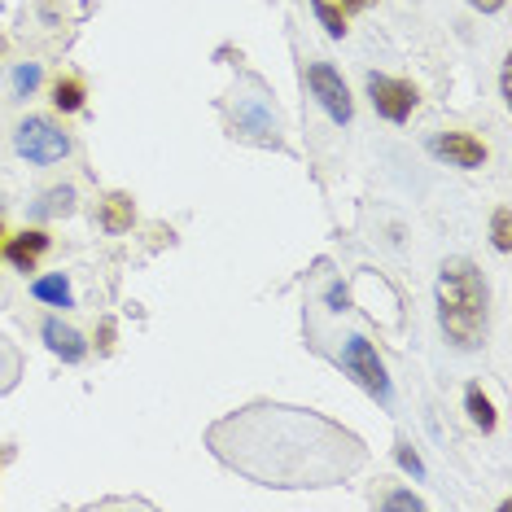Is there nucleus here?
I'll use <instances>...</instances> for the list:
<instances>
[{
  "mask_svg": "<svg viewBox=\"0 0 512 512\" xmlns=\"http://www.w3.org/2000/svg\"><path fill=\"white\" fill-rule=\"evenodd\" d=\"M36 84H40V66H36V62H31V66H18V71H14V88H18V97L36 92Z\"/></svg>",
  "mask_w": 512,
  "mask_h": 512,
  "instance_id": "obj_16",
  "label": "nucleus"
},
{
  "mask_svg": "<svg viewBox=\"0 0 512 512\" xmlns=\"http://www.w3.org/2000/svg\"><path fill=\"white\" fill-rule=\"evenodd\" d=\"M84 97H88V92H84V79H79V75H66V79H57V84H53V106L62 114H75L79 106H84Z\"/></svg>",
  "mask_w": 512,
  "mask_h": 512,
  "instance_id": "obj_12",
  "label": "nucleus"
},
{
  "mask_svg": "<svg viewBox=\"0 0 512 512\" xmlns=\"http://www.w3.org/2000/svg\"><path fill=\"white\" fill-rule=\"evenodd\" d=\"M368 97L377 106L381 119L390 123H407V114L416 110V88L407 79H390V75H368Z\"/></svg>",
  "mask_w": 512,
  "mask_h": 512,
  "instance_id": "obj_5",
  "label": "nucleus"
},
{
  "mask_svg": "<svg viewBox=\"0 0 512 512\" xmlns=\"http://www.w3.org/2000/svg\"><path fill=\"white\" fill-rule=\"evenodd\" d=\"M44 342H49V351H53V355H62L66 364H79V359L88 355L84 337H79L71 324H62V320H44Z\"/></svg>",
  "mask_w": 512,
  "mask_h": 512,
  "instance_id": "obj_10",
  "label": "nucleus"
},
{
  "mask_svg": "<svg viewBox=\"0 0 512 512\" xmlns=\"http://www.w3.org/2000/svg\"><path fill=\"white\" fill-rule=\"evenodd\" d=\"M237 132L263 145L276 141V114L267 110L263 97H237Z\"/></svg>",
  "mask_w": 512,
  "mask_h": 512,
  "instance_id": "obj_8",
  "label": "nucleus"
},
{
  "mask_svg": "<svg viewBox=\"0 0 512 512\" xmlns=\"http://www.w3.org/2000/svg\"><path fill=\"white\" fill-rule=\"evenodd\" d=\"M464 399H469V416H473L477 429H495V407H491V399H486L482 390L469 386V394H464Z\"/></svg>",
  "mask_w": 512,
  "mask_h": 512,
  "instance_id": "obj_14",
  "label": "nucleus"
},
{
  "mask_svg": "<svg viewBox=\"0 0 512 512\" xmlns=\"http://www.w3.org/2000/svg\"><path fill=\"white\" fill-rule=\"evenodd\" d=\"M386 508H425V504H421V499H416V495L399 491V495H390V499H386Z\"/></svg>",
  "mask_w": 512,
  "mask_h": 512,
  "instance_id": "obj_18",
  "label": "nucleus"
},
{
  "mask_svg": "<svg viewBox=\"0 0 512 512\" xmlns=\"http://www.w3.org/2000/svg\"><path fill=\"white\" fill-rule=\"evenodd\" d=\"M311 5H316V14H320L329 36H346V9L342 5H333V0H311Z\"/></svg>",
  "mask_w": 512,
  "mask_h": 512,
  "instance_id": "obj_15",
  "label": "nucleus"
},
{
  "mask_svg": "<svg viewBox=\"0 0 512 512\" xmlns=\"http://www.w3.org/2000/svg\"><path fill=\"white\" fill-rule=\"evenodd\" d=\"M106 232H123V228H132V197L127 193H114V197H106Z\"/></svg>",
  "mask_w": 512,
  "mask_h": 512,
  "instance_id": "obj_13",
  "label": "nucleus"
},
{
  "mask_svg": "<svg viewBox=\"0 0 512 512\" xmlns=\"http://www.w3.org/2000/svg\"><path fill=\"white\" fill-rule=\"evenodd\" d=\"M429 154L447 158L451 167L473 171V167H482L486 162V145L477 141V136H469V132H438V136H429Z\"/></svg>",
  "mask_w": 512,
  "mask_h": 512,
  "instance_id": "obj_7",
  "label": "nucleus"
},
{
  "mask_svg": "<svg viewBox=\"0 0 512 512\" xmlns=\"http://www.w3.org/2000/svg\"><path fill=\"white\" fill-rule=\"evenodd\" d=\"M31 294L40 302H53V307H75V294H71V285H66V276H40V281H31Z\"/></svg>",
  "mask_w": 512,
  "mask_h": 512,
  "instance_id": "obj_11",
  "label": "nucleus"
},
{
  "mask_svg": "<svg viewBox=\"0 0 512 512\" xmlns=\"http://www.w3.org/2000/svg\"><path fill=\"white\" fill-rule=\"evenodd\" d=\"M44 250H49V232L27 228V232H18V237L5 246V259L14 263L18 272H36L40 259H44Z\"/></svg>",
  "mask_w": 512,
  "mask_h": 512,
  "instance_id": "obj_9",
  "label": "nucleus"
},
{
  "mask_svg": "<svg viewBox=\"0 0 512 512\" xmlns=\"http://www.w3.org/2000/svg\"><path fill=\"white\" fill-rule=\"evenodd\" d=\"M491 241H495V250H508L512 246V237H508V211H495V219H491Z\"/></svg>",
  "mask_w": 512,
  "mask_h": 512,
  "instance_id": "obj_17",
  "label": "nucleus"
},
{
  "mask_svg": "<svg viewBox=\"0 0 512 512\" xmlns=\"http://www.w3.org/2000/svg\"><path fill=\"white\" fill-rule=\"evenodd\" d=\"M342 368H346V377H355L359 386L372 394V399L390 403V377H386V364L377 359V351H372L368 337H351V342H346Z\"/></svg>",
  "mask_w": 512,
  "mask_h": 512,
  "instance_id": "obj_4",
  "label": "nucleus"
},
{
  "mask_svg": "<svg viewBox=\"0 0 512 512\" xmlns=\"http://www.w3.org/2000/svg\"><path fill=\"white\" fill-rule=\"evenodd\" d=\"M469 5H477V9H482V14H495V9L504 5V0H469Z\"/></svg>",
  "mask_w": 512,
  "mask_h": 512,
  "instance_id": "obj_19",
  "label": "nucleus"
},
{
  "mask_svg": "<svg viewBox=\"0 0 512 512\" xmlns=\"http://www.w3.org/2000/svg\"><path fill=\"white\" fill-rule=\"evenodd\" d=\"M399 460H403V464H407V469H412V473H421V460H416V456H412V451H407V447L399 451Z\"/></svg>",
  "mask_w": 512,
  "mask_h": 512,
  "instance_id": "obj_20",
  "label": "nucleus"
},
{
  "mask_svg": "<svg viewBox=\"0 0 512 512\" xmlns=\"http://www.w3.org/2000/svg\"><path fill=\"white\" fill-rule=\"evenodd\" d=\"M206 442L228 469L259 486H333L364 464V442L316 412L254 403L206 429Z\"/></svg>",
  "mask_w": 512,
  "mask_h": 512,
  "instance_id": "obj_1",
  "label": "nucleus"
},
{
  "mask_svg": "<svg viewBox=\"0 0 512 512\" xmlns=\"http://www.w3.org/2000/svg\"><path fill=\"white\" fill-rule=\"evenodd\" d=\"M438 320L447 342H456L460 351H477L486 342V281L469 259H447L438 267Z\"/></svg>",
  "mask_w": 512,
  "mask_h": 512,
  "instance_id": "obj_2",
  "label": "nucleus"
},
{
  "mask_svg": "<svg viewBox=\"0 0 512 512\" xmlns=\"http://www.w3.org/2000/svg\"><path fill=\"white\" fill-rule=\"evenodd\" d=\"M307 84H311V92H316V101L324 106V114H329L333 123H351V114H355V106H351V92H346L342 75H337L329 62H316V66H311V71H307Z\"/></svg>",
  "mask_w": 512,
  "mask_h": 512,
  "instance_id": "obj_6",
  "label": "nucleus"
},
{
  "mask_svg": "<svg viewBox=\"0 0 512 512\" xmlns=\"http://www.w3.org/2000/svg\"><path fill=\"white\" fill-rule=\"evenodd\" d=\"M14 145H18V154L27 162H36V167H49V162H62L71 154V136H66L62 127H53L49 119H27L18 127Z\"/></svg>",
  "mask_w": 512,
  "mask_h": 512,
  "instance_id": "obj_3",
  "label": "nucleus"
},
{
  "mask_svg": "<svg viewBox=\"0 0 512 512\" xmlns=\"http://www.w3.org/2000/svg\"><path fill=\"white\" fill-rule=\"evenodd\" d=\"M346 5H351V9H364V5H368V0H346Z\"/></svg>",
  "mask_w": 512,
  "mask_h": 512,
  "instance_id": "obj_21",
  "label": "nucleus"
},
{
  "mask_svg": "<svg viewBox=\"0 0 512 512\" xmlns=\"http://www.w3.org/2000/svg\"><path fill=\"white\" fill-rule=\"evenodd\" d=\"M0 237H5V224H0Z\"/></svg>",
  "mask_w": 512,
  "mask_h": 512,
  "instance_id": "obj_22",
  "label": "nucleus"
}]
</instances>
